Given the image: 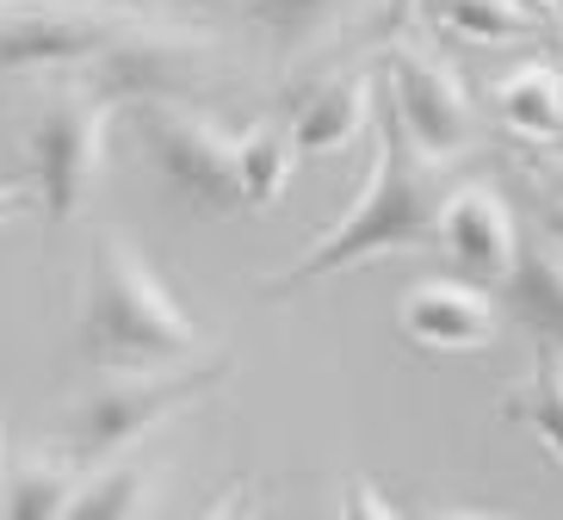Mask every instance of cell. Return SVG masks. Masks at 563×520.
<instances>
[{
    "label": "cell",
    "instance_id": "6da1fadb",
    "mask_svg": "<svg viewBox=\"0 0 563 520\" xmlns=\"http://www.w3.org/2000/svg\"><path fill=\"white\" fill-rule=\"evenodd\" d=\"M440 204H446V162H433L402 118L384 106L378 136H372V174H365L353 211L329 223L316 235L303 261H291L285 273L266 279V298L285 303L310 291L316 279L329 273H347L360 261H378V254H409V248H433V223H440Z\"/></svg>",
    "mask_w": 563,
    "mask_h": 520
},
{
    "label": "cell",
    "instance_id": "7a4b0ae2",
    "mask_svg": "<svg viewBox=\"0 0 563 520\" xmlns=\"http://www.w3.org/2000/svg\"><path fill=\"white\" fill-rule=\"evenodd\" d=\"M75 347L100 372H174L211 353V335L162 286L150 254L124 230H100L87 248L81 303H75Z\"/></svg>",
    "mask_w": 563,
    "mask_h": 520
},
{
    "label": "cell",
    "instance_id": "3957f363",
    "mask_svg": "<svg viewBox=\"0 0 563 520\" xmlns=\"http://www.w3.org/2000/svg\"><path fill=\"white\" fill-rule=\"evenodd\" d=\"M230 353L211 347L192 366L174 372H100L93 385L63 409V458L75 471H100L112 458H124L136 440H150L167 416L192 409L199 397H211L230 378Z\"/></svg>",
    "mask_w": 563,
    "mask_h": 520
},
{
    "label": "cell",
    "instance_id": "277c9868",
    "mask_svg": "<svg viewBox=\"0 0 563 520\" xmlns=\"http://www.w3.org/2000/svg\"><path fill=\"white\" fill-rule=\"evenodd\" d=\"M106 136H112V112H106L81 81L51 87L25 118V150H32V199L51 223H75L87 199L100 192L106 174Z\"/></svg>",
    "mask_w": 563,
    "mask_h": 520
},
{
    "label": "cell",
    "instance_id": "5b68a950",
    "mask_svg": "<svg viewBox=\"0 0 563 520\" xmlns=\"http://www.w3.org/2000/svg\"><path fill=\"white\" fill-rule=\"evenodd\" d=\"M205 56L211 37L186 32V25H162V19H136L106 44L100 56H87L68 81H81L106 112L124 106H167V100H192V87L205 81Z\"/></svg>",
    "mask_w": 563,
    "mask_h": 520
},
{
    "label": "cell",
    "instance_id": "8992f818",
    "mask_svg": "<svg viewBox=\"0 0 563 520\" xmlns=\"http://www.w3.org/2000/svg\"><path fill=\"white\" fill-rule=\"evenodd\" d=\"M143 118V155L155 162L174 199L199 218H242V180H235V136L205 118L192 100L136 106Z\"/></svg>",
    "mask_w": 563,
    "mask_h": 520
},
{
    "label": "cell",
    "instance_id": "52a82bcc",
    "mask_svg": "<svg viewBox=\"0 0 563 520\" xmlns=\"http://www.w3.org/2000/svg\"><path fill=\"white\" fill-rule=\"evenodd\" d=\"M384 87H390V112L402 118V131L433 155V162H452L477 143V106H471V87L464 75L433 51V44H415L397 37L384 51Z\"/></svg>",
    "mask_w": 563,
    "mask_h": 520
},
{
    "label": "cell",
    "instance_id": "ba28073f",
    "mask_svg": "<svg viewBox=\"0 0 563 520\" xmlns=\"http://www.w3.org/2000/svg\"><path fill=\"white\" fill-rule=\"evenodd\" d=\"M136 7H0V75L19 68H81L100 56L124 25H136Z\"/></svg>",
    "mask_w": 563,
    "mask_h": 520
},
{
    "label": "cell",
    "instance_id": "9c48e42d",
    "mask_svg": "<svg viewBox=\"0 0 563 520\" xmlns=\"http://www.w3.org/2000/svg\"><path fill=\"white\" fill-rule=\"evenodd\" d=\"M433 248L446 254L452 279H471V286H501L520 261V223H514L508 199H501L489 180H459L440 204V223H433Z\"/></svg>",
    "mask_w": 563,
    "mask_h": 520
},
{
    "label": "cell",
    "instance_id": "30bf717a",
    "mask_svg": "<svg viewBox=\"0 0 563 520\" xmlns=\"http://www.w3.org/2000/svg\"><path fill=\"white\" fill-rule=\"evenodd\" d=\"M397 322L421 353H483L501 329V310L471 279H421L402 298Z\"/></svg>",
    "mask_w": 563,
    "mask_h": 520
},
{
    "label": "cell",
    "instance_id": "8fae6325",
    "mask_svg": "<svg viewBox=\"0 0 563 520\" xmlns=\"http://www.w3.org/2000/svg\"><path fill=\"white\" fill-rule=\"evenodd\" d=\"M378 93H372V75H329V81L303 87L291 100V150L298 155H341L353 150L360 136H372V118H378Z\"/></svg>",
    "mask_w": 563,
    "mask_h": 520
},
{
    "label": "cell",
    "instance_id": "7c38bea8",
    "mask_svg": "<svg viewBox=\"0 0 563 520\" xmlns=\"http://www.w3.org/2000/svg\"><path fill=\"white\" fill-rule=\"evenodd\" d=\"M496 291H501V310L532 341L563 353V254L551 242H520V261Z\"/></svg>",
    "mask_w": 563,
    "mask_h": 520
},
{
    "label": "cell",
    "instance_id": "4fadbf2b",
    "mask_svg": "<svg viewBox=\"0 0 563 520\" xmlns=\"http://www.w3.org/2000/svg\"><path fill=\"white\" fill-rule=\"evenodd\" d=\"M489 106L514 136L527 143H563V68L551 63H520L489 87Z\"/></svg>",
    "mask_w": 563,
    "mask_h": 520
},
{
    "label": "cell",
    "instance_id": "5bb4252c",
    "mask_svg": "<svg viewBox=\"0 0 563 520\" xmlns=\"http://www.w3.org/2000/svg\"><path fill=\"white\" fill-rule=\"evenodd\" d=\"M415 13L464 44H520L545 32V13H532L527 0H421Z\"/></svg>",
    "mask_w": 563,
    "mask_h": 520
},
{
    "label": "cell",
    "instance_id": "9a60e30c",
    "mask_svg": "<svg viewBox=\"0 0 563 520\" xmlns=\"http://www.w3.org/2000/svg\"><path fill=\"white\" fill-rule=\"evenodd\" d=\"M75 484H81V471L68 465L63 453H19V458H7L0 520H63Z\"/></svg>",
    "mask_w": 563,
    "mask_h": 520
},
{
    "label": "cell",
    "instance_id": "2e32d148",
    "mask_svg": "<svg viewBox=\"0 0 563 520\" xmlns=\"http://www.w3.org/2000/svg\"><path fill=\"white\" fill-rule=\"evenodd\" d=\"M150 489H155V471L124 453L100 471H81V484L68 496L63 520H136L150 508Z\"/></svg>",
    "mask_w": 563,
    "mask_h": 520
},
{
    "label": "cell",
    "instance_id": "e0dca14e",
    "mask_svg": "<svg viewBox=\"0 0 563 520\" xmlns=\"http://www.w3.org/2000/svg\"><path fill=\"white\" fill-rule=\"evenodd\" d=\"M508 421H527L539 446L551 453V465L563 471V353L545 347V341H532V372L520 378V390L508 397L501 409Z\"/></svg>",
    "mask_w": 563,
    "mask_h": 520
},
{
    "label": "cell",
    "instance_id": "ac0fdd59",
    "mask_svg": "<svg viewBox=\"0 0 563 520\" xmlns=\"http://www.w3.org/2000/svg\"><path fill=\"white\" fill-rule=\"evenodd\" d=\"M298 174V150L285 124H254L235 136V180H242V211H266L285 199V186Z\"/></svg>",
    "mask_w": 563,
    "mask_h": 520
},
{
    "label": "cell",
    "instance_id": "d6986e66",
    "mask_svg": "<svg viewBox=\"0 0 563 520\" xmlns=\"http://www.w3.org/2000/svg\"><path fill=\"white\" fill-rule=\"evenodd\" d=\"M254 13L279 44H310L316 32H329L341 19V0H254Z\"/></svg>",
    "mask_w": 563,
    "mask_h": 520
},
{
    "label": "cell",
    "instance_id": "ffe728a7",
    "mask_svg": "<svg viewBox=\"0 0 563 520\" xmlns=\"http://www.w3.org/2000/svg\"><path fill=\"white\" fill-rule=\"evenodd\" d=\"M341 520H402V515L378 496V484H365L360 477V484L347 489V502H341Z\"/></svg>",
    "mask_w": 563,
    "mask_h": 520
},
{
    "label": "cell",
    "instance_id": "44dd1931",
    "mask_svg": "<svg viewBox=\"0 0 563 520\" xmlns=\"http://www.w3.org/2000/svg\"><path fill=\"white\" fill-rule=\"evenodd\" d=\"M254 515H261V489L230 484V489L211 502V515H205V520H254Z\"/></svg>",
    "mask_w": 563,
    "mask_h": 520
},
{
    "label": "cell",
    "instance_id": "7402d4cb",
    "mask_svg": "<svg viewBox=\"0 0 563 520\" xmlns=\"http://www.w3.org/2000/svg\"><path fill=\"white\" fill-rule=\"evenodd\" d=\"M25 211H37V199L25 192V186H0V223L25 218Z\"/></svg>",
    "mask_w": 563,
    "mask_h": 520
},
{
    "label": "cell",
    "instance_id": "603a6c76",
    "mask_svg": "<svg viewBox=\"0 0 563 520\" xmlns=\"http://www.w3.org/2000/svg\"><path fill=\"white\" fill-rule=\"evenodd\" d=\"M415 7H421V0H384V32L402 37V25L415 19Z\"/></svg>",
    "mask_w": 563,
    "mask_h": 520
},
{
    "label": "cell",
    "instance_id": "cb8c5ba5",
    "mask_svg": "<svg viewBox=\"0 0 563 520\" xmlns=\"http://www.w3.org/2000/svg\"><path fill=\"white\" fill-rule=\"evenodd\" d=\"M545 235H551V248L563 254V199H545Z\"/></svg>",
    "mask_w": 563,
    "mask_h": 520
},
{
    "label": "cell",
    "instance_id": "d4e9b609",
    "mask_svg": "<svg viewBox=\"0 0 563 520\" xmlns=\"http://www.w3.org/2000/svg\"><path fill=\"white\" fill-rule=\"evenodd\" d=\"M532 13H545V25H563V0H527Z\"/></svg>",
    "mask_w": 563,
    "mask_h": 520
},
{
    "label": "cell",
    "instance_id": "484cf974",
    "mask_svg": "<svg viewBox=\"0 0 563 520\" xmlns=\"http://www.w3.org/2000/svg\"><path fill=\"white\" fill-rule=\"evenodd\" d=\"M545 199H563V168H558V174H545Z\"/></svg>",
    "mask_w": 563,
    "mask_h": 520
},
{
    "label": "cell",
    "instance_id": "4316f807",
    "mask_svg": "<svg viewBox=\"0 0 563 520\" xmlns=\"http://www.w3.org/2000/svg\"><path fill=\"white\" fill-rule=\"evenodd\" d=\"M0 484H7V440H0Z\"/></svg>",
    "mask_w": 563,
    "mask_h": 520
},
{
    "label": "cell",
    "instance_id": "83f0119b",
    "mask_svg": "<svg viewBox=\"0 0 563 520\" xmlns=\"http://www.w3.org/2000/svg\"><path fill=\"white\" fill-rule=\"evenodd\" d=\"M446 520H489V515H446Z\"/></svg>",
    "mask_w": 563,
    "mask_h": 520
}]
</instances>
